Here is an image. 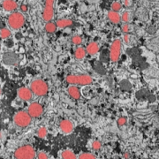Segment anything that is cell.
Returning <instances> with one entry per match:
<instances>
[{"instance_id": "ac0fdd59", "label": "cell", "mask_w": 159, "mask_h": 159, "mask_svg": "<svg viewBox=\"0 0 159 159\" xmlns=\"http://www.w3.org/2000/svg\"><path fill=\"white\" fill-rule=\"evenodd\" d=\"M132 16H133V15H132V12H131V11H125L122 13V15L120 16V18H121V20H122L123 22L128 23L131 21Z\"/></svg>"}, {"instance_id": "7c38bea8", "label": "cell", "mask_w": 159, "mask_h": 159, "mask_svg": "<svg viewBox=\"0 0 159 159\" xmlns=\"http://www.w3.org/2000/svg\"><path fill=\"white\" fill-rule=\"evenodd\" d=\"M108 19L113 24H119L121 21V18L119 12L117 11H111L108 12Z\"/></svg>"}, {"instance_id": "83f0119b", "label": "cell", "mask_w": 159, "mask_h": 159, "mask_svg": "<svg viewBox=\"0 0 159 159\" xmlns=\"http://www.w3.org/2000/svg\"><path fill=\"white\" fill-rule=\"evenodd\" d=\"M37 159H49V157L44 152H40L37 155Z\"/></svg>"}, {"instance_id": "7402d4cb", "label": "cell", "mask_w": 159, "mask_h": 159, "mask_svg": "<svg viewBox=\"0 0 159 159\" xmlns=\"http://www.w3.org/2000/svg\"><path fill=\"white\" fill-rule=\"evenodd\" d=\"M47 134H48V132H47V129H46L45 127H41L38 130V132H37V135L40 138H45L47 136Z\"/></svg>"}, {"instance_id": "836d02e7", "label": "cell", "mask_w": 159, "mask_h": 159, "mask_svg": "<svg viewBox=\"0 0 159 159\" xmlns=\"http://www.w3.org/2000/svg\"><path fill=\"white\" fill-rule=\"evenodd\" d=\"M0 96H1V89H0Z\"/></svg>"}, {"instance_id": "d6a6232c", "label": "cell", "mask_w": 159, "mask_h": 159, "mask_svg": "<svg viewBox=\"0 0 159 159\" xmlns=\"http://www.w3.org/2000/svg\"><path fill=\"white\" fill-rule=\"evenodd\" d=\"M124 157H125V158H128V157H128V154L125 153V155H124Z\"/></svg>"}, {"instance_id": "1f68e13d", "label": "cell", "mask_w": 159, "mask_h": 159, "mask_svg": "<svg viewBox=\"0 0 159 159\" xmlns=\"http://www.w3.org/2000/svg\"><path fill=\"white\" fill-rule=\"evenodd\" d=\"M89 1H90V2H92V3H96V2L98 1V0H89Z\"/></svg>"}, {"instance_id": "7a4b0ae2", "label": "cell", "mask_w": 159, "mask_h": 159, "mask_svg": "<svg viewBox=\"0 0 159 159\" xmlns=\"http://www.w3.org/2000/svg\"><path fill=\"white\" fill-rule=\"evenodd\" d=\"M30 90L36 97H43L48 93L49 87L44 80L35 79L30 83Z\"/></svg>"}, {"instance_id": "3957f363", "label": "cell", "mask_w": 159, "mask_h": 159, "mask_svg": "<svg viewBox=\"0 0 159 159\" xmlns=\"http://www.w3.org/2000/svg\"><path fill=\"white\" fill-rule=\"evenodd\" d=\"M35 156V150L31 145H23L14 152V157L16 159H34Z\"/></svg>"}, {"instance_id": "d590c367", "label": "cell", "mask_w": 159, "mask_h": 159, "mask_svg": "<svg viewBox=\"0 0 159 159\" xmlns=\"http://www.w3.org/2000/svg\"><path fill=\"white\" fill-rule=\"evenodd\" d=\"M1 1H3V0H1Z\"/></svg>"}, {"instance_id": "9a60e30c", "label": "cell", "mask_w": 159, "mask_h": 159, "mask_svg": "<svg viewBox=\"0 0 159 159\" xmlns=\"http://www.w3.org/2000/svg\"><path fill=\"white\" fill-rule=\"evenodd\" d=\"M68 94L70 95V97H72V98H74V99H79L80 97V93L79 89L77 88V87H75V86L71 85L68 88Z\"/></svg>"}, {"instance_id": "277c9868", "label": "cell", "mask_w": 159, "mask_h": 159, "mask_svg": "<svg viewBox=\"0 0 159 159\" xmlns=\"http://www.w3.org/2000/svg\"><path fill=\"white\" fill-rule=\"evenodd\" d=\"M25 23V17L21 12L14 11L8 17V25L11 29L18 30L21 29Z\"/></svg>"}, {"instance_id": "5b68a950", "label": "cell", "mask_w": 159, "mask_h": 159, "mask_svg": "<svg viewBox=\"0 0 159 159\" xmlns=\"http://www.w3.org/2000/svg\"><path fill=\"white\" fill-rule=\"evenodd\" d=\"M32 118L26 111H18L13 116V122L19 127H27L30 125Z\"/></svg>"}, {"instance_id": "9c48e42d", "label": "cell", "mask_w": 159, "mask_h": 159, "mask_svg": "<svg viewBox=\"0 0 159 159\" xmlns=\"http://www.w3.org/2000/svg\"><path fill=\"white\" fill-rule=\"evenodd\" d=\"M18 97L22 101H30L33 97V93L29 88H20L17 91Z\"/></svg>"}, {"instance_id": "5bb4252c", "label": "cell", "mask_w": 159, "mask_h": 159, "mask_svg": "<svg viewBox=\"0 0 159 159\" xmlns=\"http://www.w3.org/2000/svg\"><path fill=\"white\" fill-rule=\"evenodd\" d=\"M98 51H99V46L95 42L90 43L89 45L87 46V49H86V52H88L89 55H96Z\"/></svg>"}, {"instance_id": "cb8c5ba5", "label": "cell", "mask_w": 159, "mask_h": 159, "mask_svg": "<svg viewBox=\"0 0 159 159\" xmlns=\"http://www.w3.org/2000/svg\"><path fill=\"white\" fill-rule=\"evenodd\" d=\"M72 42L76 45H80L82 43V38L80 35H74V37L72 38Z\"/></svg>"}, {"instance_id": "44dd1931", "label": "cell", "mask_w": 159, "mask_h": 159, "mask_svg": "<svg viewBox=\"0 0 159 159\" xmlns=\"http://www.w3.org/2000/svg\"><path fill=\"white\" fill-rule=\"evenodd\" d=\"M77 159H97L96 156L91 153H82L79 156Z\"/></svg>"}, {"instance_id": "ffe728a7", "label": "cell", "mask_w": 159, "mask_h": 159, "mask_svg": "<svg viewBox=\"0 0 159 159\" xmlns=\"http://www.w3.org/2000/svg\"><path fill=\"white\" fill-rule=\"evenodd\" d=\"M0 36L3 39H7L8 37L11 36V31L8 29H1V31H0Z\"/></svg>"}, {"instance_id": "4fadbf2b", "label": "cell", "mask_w": 159, "mask_h": 159, "mask_svg": "<svg viewBox=\"0 0 159 159\" xmlns=\"http://www.w3.org/2000/svg\"><path fill=\"white\" fill-rule=\"evenodd\" d=\"M73 20H70V19H60L57 20V22L55 23L57 28L59 29H65V28H67L69 26H71L73 24Z\"/></svg>"}, {"instance_id": "d4e9b609", "label": "cell", "mask_w": 159, "mask_h": 159, "mask_svg": "<svg viewBox=\"0 0 159 159\" xmlns=\"http://www.w3.org/2000/svg\"><path fill=\"white\" fill-rule=\"evenodd\" d=\"M121 29H122V32H124L125 34H126V33H129L131 31V26L128 23H125V24L122 25Z\"/></svg>"}, {"instance_id": "52a82bcc", "label": "cell", "mask_w": 159, "mask_h": 159, "mask_svg": "<svg viewBox=\"0 0 159 159\" xmlns=\"http://www.w3.org/2000/svg\"><path fill=\"white\" fill-rule=\"evenodd\" d=\"M54 4L55 0H46L44 9L43 11V19L46 22L51 21L54 17Z\"/></svg>"}, {"instance_id": "ba28073f", "label": "cell", "mask_w": 159, "mask_h": 159, "mask_svg": "<svg viewBox=\"0 0 159 159\" xmlns=\"http://www.w3.org/2000/svg\"><path fill=\"white\" fill-rule=\"evenodd\" d=\"M43 112V108L39 102H32L29 107L28 113L31 118H39Z\"/></svg>"}, {"instance_id": "8992f818", "label": "cell", "mask_w": 159, "mask_h": 159, "mask_svg": "<svg viewBox=\"0 0 159 159\" xmlns=\"http://www.w3.org/2000/svg\"><path fill=\"white\" fill-rule=\"evenodd\" d=\"M121 47H122V43L119 39L114 40L112 42L110 49V58L112 62H117L119 59L121 53Z\"/></svg>"}, {"instance_id": "603a6c76", "label": "cell", "mask_w": 159, "mask_h": 159, "mask_svg": "<svg viewBox=\"0 0 159 159\" xmlns=\"http://www.w3.org/2000/svg\"><path fill=\"white\" fill-rule=\"evenodd\" d=\"M121 7H122V5L119 2H113L111 4V9L113 11L119 12V11H120V9H121Z\"/></svg>"}, {"instance_id": "4dcf8cb0", "label": "cell", "mask_w": 159, "mask_h": 159, "mask_svg": "<svg viewBox=\"0 0 159 159\" xmlns=\"http://www.w3.org/2000/svg\"><path fill=\"white\" fill-rule=\"evenodd\" d=\"M28 10H29V7H28L27 5H24V4H23V5L20 6V11H22V12H27Z\"/></svg>"}, {"instance_id": "f546056e", "label": "cell", "mask_w": 159, "mask_h": 159, "mask_svg": "<svg viewBox=\"0 0 159 159\" xmlns=\"http://www.w3.org/2000/svg\"><path fill=\"white\" fill-rule=\"evenodd\" d=\"M133 5V0H124V6L125 7H130Z\"/></svg>"}, {"instance_id": "f1b7e54d", "label": "cell", "mask_w": 159, "mask_h": 159, "mask_svg": "<svg viewBox=\"0 0 159 159\" xmlns=\"http://www.w3.org/2000/svg\"><path fill=\"white\" fill-rule=\"evenodd\" d=\"M125 123H126V119H125V117H121V118H119L118 119V124H119V125H125Z\"/></svg>"}, {"instance_id": "4316f807", "label": "cell", "mask_w": 159, "mask_h": 159, "mask_svg": "<svg viewBox=\"0 0 159 159\" xmlns=\"http://www.w3.org/2000/svg\"><path fill=\"white\" fill-rule=\"evenodd\" d=\"M92 148H93V149H95V150H99L101 148V143H100V142H98V141L93 142V143H92Z\"/></svg>"}, {"instance_id": "2e32d148", "label": "cell", "mask_w": 159, "mask_h": 159, "mask_svg": "<svg viewBox=\"0 0 159 159\" xmlns=\"http://www.w3.org/2000/svg\"><path fill=\"white\" fill-rule=\"evenodd\" d=\"M86 56V50L82 47H78L76 50H75V52H74V57L77 60H82L84 59V57Z\"/></svg>"}, {"instance_id": "8fae6325", "label": "cell", "mask_w": 159, "mask_h": 159, "mask_svg": "<svg viewBox=\"0 0 159 159\" xmlns=\"http://www.w3.org/2000/svg\"><path fill=\"white\" fill-rule=\"evenodd\" d=\"M2 6H3L5 11H13L17 9L18 5L17 2H15L14 0H4Z\"/></svg>"}, {"instance_id": "484cf974", "label": "cell", "mask_w": 159, "mask_h": 159, "mask_svg": "<svg viewBox=\"0 0 159 159\" xmlns=\"http://www.w3.org/2000/svg\"><path fill=\"white\" fill-rule=\"evenodd\" d=\"M132 41H133V36H131L130 34H125L124 35V42H125L126 44L130 45Z\"/></svg>"}, {"instance_id": "30bf717a", "label": "cell", "mask_w": 159, "mask_h": 159, "mask_svg": "<svg viewBox=\"0 0 159 159\" xmlns=\"http://www.w3.org/2000/svg\"><path fill=\"white\" fill-rule=\"evenodd\" d=\"M59 128H60V130L62 131L64 134H71L73 132V130H74V125H73V123L70 120L65 119V120H62L60 122Z\"/></svg>"}, {"instance_id": "d6986e66", "label": "cell", "mask_w": 159, "mask_h": 159, "mask_svg": "<svg viewBox=\"0 0 159 159\" xmlns=\"http://www.w3.org/2000/svg\"><path fill=\"white\" fill-rule=\"evenodd\" d=\"M45 30L46 32H48V33H54L57 30V26H56L55 23L49 21V22L46 23Z\"/></svg>"}, {"instance_id": "e0dca14e", "label": "cell", "mask_w": 159, "mask_h": 159, "mask_svg": "<svg viewBox=\"0 0 159 159\" xmlns=\"http://www.w3.org/2000/svg\"><path fill=\"white\" fill-rule=\"evenodd\" d=\"M61 157L62 159H77L76 155L72 150H69V149L63 150L61 153Z\"/></svg>"}, {"instance_id": "e575fe53", "label": "cell", "mask_w": 159, "mask_h": 159, "mask_svg": "<svg viewBox=\"0 0 159 159\" xmlns=\"http://www.w3.org/2000/svg\"><path fill=\"white\" fill-rule=\"evenodd\" d=\"M0 50H1V46H0Z\"/></svg>"}, {"instance_id": "6da1fadb", "label": "cell", "mask_w": 159, "mask_h": 159, "mask_svg": "<svg viewBox=\"0 0 159 159\" xmlns=\"http://www.w3.org/2000/svg\"><path fill=\"white\" fill-rule=\"evenodd\" d=\"M66 82L70 85H90L93 82V79L90 75L88 74H77V75H68L66 78Z\"/></svg>"}]
</instances>
